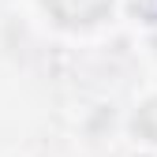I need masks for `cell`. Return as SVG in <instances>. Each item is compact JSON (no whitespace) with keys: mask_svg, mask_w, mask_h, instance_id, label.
<instances>
[{"mask_svg":"<svg viewBox=\"0 0 157 157\" xmlns=\"http://www.w3.org/2000/svg\"><path fill=\"white\" fill-rule=\"evenodd\" d=\"M135 135L146 142H157V97H150V101L135 112Z\"/></svg>","mask_w":157,"mask_h":157,"instance_id":"2","label":"cell"},{"mask_svg":"<svg viewBox=\"0 0 157 157\" xmlns=\"http://www.w3.org/2000/svg\"><path fill=\"white\" fill-rule=\"evenodd\" d=\"M41 4L60 26H90L109 15L112 0H41Z\"/></svg>","mask_w":157,"mask_h":157,"instance_id":"1","label":"cell"},{"mask_svg":"<svg viewBox=\"0 0 157 157\" xmlns=\"http://www.w3.org/2000/svg\"><path fill=\"white\" fill-rule=\"evenodd\" d=\"M135 11L142 19H150V23H157V0H135Z\"/></svg>","mask_w":157,"mask_h":157,"instance_id":"3","label":"cell"}]
</instances>
